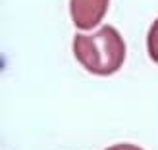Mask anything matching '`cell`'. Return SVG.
<instances>
[{
  "label": "cell",
  "mask_w": 158,
  "mask_h": 150,
  "mask_svg": "<svg viewBox=\"0 0 158 150\" xmlns=\"http://www.w3.org/2000/svg\"><path fill=\"white\" fill-rule=\"evenodd\" d=\"M125 52V41L112 25H104L91 35L77 33L73 37V56L91 75L108 77L120 71Z\"/></svg>",
  "instance_id": "cell-1"
},
{
  "label": "cell",
  "mask_w": 158,
  "mask_h": 150,
  "mask_svg": "<svg viewBox=\"0 0 158 150\" xmlns=\"http://www.w3.org/2000/svg\"><path fill=\"white\" fill-rule=\"evenodd\" d=\"M110 0H69V15L77 29H94L108 12Z\"/></svg>",
  "instance_id": "cell-2"
},
{
  "label": "cell",
  "mask_w": 158,
  "mask_h": 150,
  "mask_svg": "<svg viewBox=\"0 0 158 150\" xmlns=\"http://www.w3.org/2000/svg\"><path fill=\"white\" fill-rule=\"evenodd\" d=\"M147 52L151 60L154 64H158V18L154 19V23L148 29V35H147Z\"/></svg>",
  "instance_id": "cell-3"
},
{
  "label": "cell",
  "mask_w": 158,
  "mask_h": 150,
  "mask_svg": "<svg viewBox=\"0 0 158 150\" xmlns=\"http://www.w3.org/2000/svg\"><path fill=\"white\" fill-rule=\"evenodd\" d=\"M106 150H143L137 144H131V143H120V144H114V146H108Z\"/></svg>",
  "instance_id": "cell-4"
}]
</instances>
